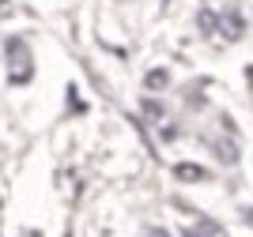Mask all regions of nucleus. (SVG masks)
Returning <instances> with one entry per match:
<instances>
[{
  "instance_id": "obj_1",
  "label": "nucleus",
  "mask_w": 253,
  "mask_h": 237,
  "mask_svg": "<svg viewBox=\"0 0 253 237\" xmlns=\"http://www.w3.org/2000/svg\"><path fill=\"white\" fill-rule=\"evenodd\" d=\"M174 177H178L181 185H197V181H208V169H204V166H197V162H178L174 166Z\"/></svg>"
},
{
  "instance_id": "obj_3",
  "label": "nucleus",
  "mask_w": 253,
  "mask_h": 237,
  "mask_svg": "<svg viewBox=\"0 0 253 237\" xmlns=\"http://www.w3.org/2000/svg\"><path fill=\"white\" fill-rule=\"evenodd\" d=\"M144 113H148V121H163V105L159 102H144Z\"/></svg>"
},
{
  "instance_id": "obj_4",
  "label": "nucleus",
  "mask_w": 253,
  "mask_h": 237,
  "mask_svg": "<svg viewBox=\"0 0 253 237\" xmlns=\"http://www.w3.org/2000/svg\"><path fill=\"white\" fill-rule=\"evenodd\" d=\"M144 237H174L170 230H163V226H151V230H144Z\"/></svg>"
},
{
  "instance_id": "obj_2",
  "label": "nucleus",
  "mask_w": 253,
  "mask_h": 237,
  "mask_svg": "<svg viewBox=\"0 0 253 237\" xmlns=\"http://www.w3.org/2000/svg\"><path fill=\"white\" fill-rule=\"evenodd\" d=\"M148 91H167V83H170V75L163 72V68H155V72H148Z\"/></svg>"
},
{
  "instance_id": "obj_6",
  "label": "nucleus",
  "mask_w": 253,
  "mask_h": 237,
  "mask_svg": "<svg viewBox=\"0 0 253 237\" xmlns=\"http://www.w3.org/2000/svg\"><path fill=\"white\" fill-rule=\"evenodd\" d=\"M242 222H250V226H253V207H242Z\"/></svg>"
},
{
  "instance_id": "obj_5",
  "label": "nucleus",
  "mask_w": 253,
  "mask_h": 237,
  "mask_svg": "<svg viewBox=\"0 0 253 237\" xmlns=\"http://www.w3.org/2000/svg\"><path fill=\"white\" fill-rule=\"evenodd\" d=\"M181 237H201V230H197V226H185V230H181Z\"/></svg>"
}]
</instances>
